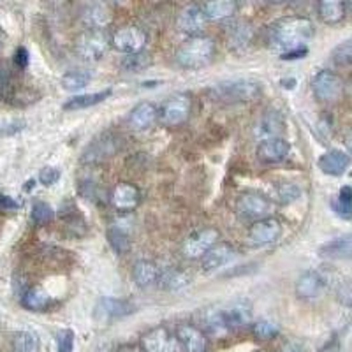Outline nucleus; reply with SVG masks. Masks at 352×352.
<instances>
[{"instance_id":"b1692460","label":"nucleus","mask_w":352,"mask_h":352,"mask_svg":"<svg viewBox=\"0 0 352 352\" xmlns=\"http://www.w3.org/2000/svg\"><path fill=\"white\" fill-rule=\"evenodd\" d=\"M224 314L229 331L231 329H241L245 326H248V322L252 319V307L247 301H236V303H232L228 308H224Z\"/></svg>"},{"instance_id":"58836bf2","label":"nucleus","mask_w":352,"mask_h":352,"mask_svg":"<svg viewBox=\"0 0 352 352\" xmlns=\"http://www.w3.org/2000/svg\"><path fill=\"white\" fill-rule=\"evenodd\" d=\"M252 333L257 340H270V338L278 335V326L272 322V320H257L252 328Z\"/></svg>"},{"instance_id":"f8f14e48","label":"nucleus","mask_w":352,"mask_h":352,"mask_svg":"<svg viewBox=\"0 0 352 352\" xmlns=\"http://www.w3.org/2000/svg\"><path fill=\"white\" fill-rule=\"evenodd\" d=\"M282 232L280 222L273 217L256 220L248 229V240L254 245H270L278 240Z\"/></svg>"},{"instance_id":"dca6fc26","label":"nucleus","mask_w":352,"mask_h":352,"mask_svg":"<svg viewBox=\"0 0 352 352\" xmlns=\"http://www.w3.org/2000/svg\"><path fill=\"white\" fill-rule=\"evenodd\" d=\"M326 289L324 276L319 272H305L303 275L296 280L294 285V292L300 300H316L319 298Z\"/></svg>"},{"instance_id":"473e14b6","label":"nucleus","mask_w":352,"mask_h":352,"mask_svg":"<svg viewBox=\"0 0 352 352\" xmlns=\"http://www.w3.org/2000/svg\"><path fill=\"white\" fill-rule=\"evenodd\" d=\"M92 81V74L83 69H74V71L65 72L62 76V87L67 90V92H78V90H83L90 85Z\"/></svg>"},{"instance_id":"6e6552de","label":"nucleus","mask_w":352,"mask_h":352,"mask_svg":"<svg viewBox=\"0 0 352 352\" xmlns=\"http://www.w3.org/2000/svg\"><path fill=\"white\" fill-rule=\"evenodd\" d=\"M113 46L125 55L140 53L146 46V34L136 25H125L113 34Z\"/></svg>"},{"instance_id":"ea45409f","label":"nucleus","mask_w":352,"mask_h":352,"mask_svg":"<svg viewBox=\"0 0 352 352\" xmlns=\"http://www.w3.org/2000/svg\"><path fill=\"white\" fill-rule=\"evenodd\" d=\"M333 62L338 65H352V39L338 44L331 55Z\"/></svg>"},{"instance_id":"4c0bfd02","label":"nucleus","mask_w":352,"mask_h":352,"mask_svg":"<svg viewBox=\"0 0 352 352\" xmlns=\"http://www.w3.org/2000/svg\"><path fill=\"white\" fill-rule=\"evenodd\" d=\"M30 215H32V220L36 226H46L53 220L55 212H53V208L50 204L43 203V201H37V203H34L32 213H30Z\"/></svg>"},{"instance_id":"9d476101","label":"nucleus","mask_w":352,"mask_h":352,"mask_svg":"<svg viewBox=\"0 0 352 352\" xmlns=\"http://www.w3.org/2000/svg\"><path fill=\"white\" fill-rule=\"evenodd\" d=\"M116 150H118V143H116L115 138L111 134H100L85 148L81 162L83 164H100L106 159L115 155Z\"/></svg>"},{"instance_id":"de8ad7c7","label":"nucleus","mask_w":352,"mask_h":352,"mask_svg":"<svg viewBox=\"0 0 352 352\" xmlns=\"http://www.w3.org/2000/svg\"><path fill=\"white\" fill-rule=\"evenodd\" d=\"M308 53L307 46H301V48H296L292 50V52H287L282 55V58H285V60H292V58H300V56H305Z\"/></svg>"},{"instance_id":"e433bc0d","label":"nucleus","mask_w":352,"mask_h":352,"mask_svg":"<svg viewBox=\"0 0 352 352\" xmlns=\"http://www.w3.org/2000/svg\"><path fill=\"white\" fill-rule=\"evenodd\" d=\"M16 85L12 80V74L2 62H0V100L2 102H14L16 99Z\"/></svg>"},{"instance_id":"3c124183","label":"nucleus","mask_w":352,"mask_h":352,"mask_svg":"<svg viewBox=\"0 0 352 352\" xmlns=\"http://www.w3.org/2000/svg\"><path fill=\"white\" fill-rule=\"evenodd\" d=\"M345 146H347L349 152L352 153V132H351V134H349V136H347V140H345Z\"/></svg>"},{"instance_id":"c9c22d12","label":"nucleus","mask_w":352,"mask_h":352,"mask_svg":"<svg viewBox=\"0 0 352 352\" xmlns=\"http://www.w3.org/2000/svg\"><path fill=\"white\" fill-rule=\"evenodd\" d=\"M331 208L335 210L336 215L342 217V219H352V187L344 185V187L340 188V192L336 194V197L333 199Z\"/></svg>"},{"instance_id":"49530a36","label":"nucleus","mask_w":352,"mask_h":352,"mask_svg":"<svg viewBox=\"0 0 352 352\" xmlns=\"http://www.w3.org/2000/svg\"><path fill=\"white\" fill-rule=\"evenodd\" d=\"M20 208V204L12 197L6 196V194H0V212H14V210Z\"/></svg>"},{"instance_id":"2eb2a0df","label":"nucleus","mask_w":352,"mask_h":352,"mask_svg":"<svg viewBox=\"0 0 352 352\" xmlns=\"http://www.w3.org/2000/svg\"><path fill=\"white\" fill-rule=\"evenodd\" d=\"M204 23H206V16H204L203 8H199L197 4H188L182 8L178 18H176L178 28L188 36H197L203 30Z\"/></svg>"},{"instance_id":"423d86ee","label":"nucleus","mask_w":352,"mask_h":352,"mask_svg":"<svg viewBox=\"0 0 352 352\" xmlns=\"http://www.w3.org/2000/svg\"><path fill=\"white\" fill-rule=\"evenodd\" d=\"M136 308L132 307L129 301L118 300V298H100L94 308V319L100 324H108L113 320L124 319V317L134 314Z\"/></svg>"},{"instance_id":"9b49d317","label":"nucleus","mask_w":352,"mask_h":352,"mask_svg":"<svg viewBox=\"0 0 352 352\" xmlns=\"http://www.w3.org/2000/svg\"><path fill=\"white\" fill-rule=\"evenodd\" d=\"M190 108H192V100L187 94H178V96L171 97L162 108V122L169 127H176L188 120L190 115Z\"/></svg>"},{"instance_id":"a19ab883","label":"nucleus","mask_w":352,"mask_h":352,"mask_svg":"<svg viewBox=\"0 0 352 352\" xmlns=\"http://www.w3.org/2000/svg\"><path fill=\"white\" fill-rule=\"evenodd\" d=\"M150 62H152V58H150L148 55H144L143 52H140L129 55L127 58L122 62V65H124V69H127V71H141V69L148 67Z\"/></svg>"},{"instance_id":"603ef678","label":"nucleus","mask_w":352,"mask_h":352,"mask_svg":"<svg viewBox=\"0 0 352 352\" xmlns=\"http://www.w3.org/2000/svg\"><path fill=\"white\" fill-rule=\"evenodd\" d=\"M270 4H285V2H289V0H268Z\"/></svg>"},{"instance_id":"864d4df0","label":"nucleus","mask_w":352,"mask_h":352,"mask_svg":"<svg viewBox=\"0 0 352 352\" xmlns=\"http://www.w3.org/2000/svg\"><path fill=\"white\" fill-rule=\"evenodd\" d=\"M111 2H115V4H124L125 0H111Z\"/></svg>"},{"instance_id":"72a5a7b5","label":"nucleus","mask_w":352,"mask_h":352,"mask_svg":"<svg viewBox=\"0 0 352 352\" xmlns=\"http://www.w3.org/2000/svg\"><path fill=\"white\" fill-rule=\"evenodd\" d=\"M106 238H108L109 247L115 250L116 254H127L131 250V236H129V232L125 229L118 228V226H111L106 231Z\"/></svg>"},{"instance_id":"5fc2aeb1","label":"nucleus","mask_w":352,"mask_h":352,"mask_svg":"<svg viewBox=\"0 0 352 352\" xmlns=\"http://www.w3.org/2000/svg\"><path fill=\"white\" fill-rule=\"evenodd\" d=\"M2 41H4V36H2V30H0V48H2Z\"/></svg>"},{"instance_id":"c85d7f7f","label":"nucleus","mask_w":352,"mask_h":352,"mask_svg":"<svg viewBox=\"0 0 352 352\" xmlns=\"http://www.w3.org/2000/svg\"><path fill=\"white\" fill-rule=\"evenodd\" d=\"M111 88H104L99 92H90V94H81V96L72 97L64 104L65 111H78V109H88L94 106L102 104L109 96H111Z\"/></svg>"},{"instance_id":"a211bd4d","label":"nucleus","mask_w":352,"mask_h":352,"mask_svg":"<svg viewBox=\"0 0 352 352\" xmlns=\"http://www.w3.org/2000/svg\"><path fill=\"white\" fill-rule=\"evenodd\" d=\"M141 194L140 188L134 184H129V182H122V184L116 185L111 192V203L116 210H122V212H131L140 204Z\"/></svg>"},{"instance_id":"a18cd8bd","label":"nucleus","mask_w":352,"mask_h":352,"mask_svg":"<svg viewBox=\"0 0 352 352\" xmlns=\"http://www.w3.org/2000/svg\"><path fill=\"white\" fill-rule=\"evenodd\" d=\"M28 60H30V55H28V50L25 46H20L14 52V56H12V62L16 64V67L25 69L28 65Z\"/></svg>"},{"instance_id":"5701e85b","label":"nucleus","mask_w":352,"mask_h":352,"mask_svg":"<svg viewBox=\"0 0 352 352\" xmlns=\"http://www.w3.org/2000/svg\"><path fill=\"white\" fill-rule=\"evenodd\" d=\"M176 338L180 340L182 349L187 352H206V336L201 329L194 328L192 324H182L176 331Z\"/></svg>"},{"instance_id":"aec40b11","label":"nucleus","mask_w":352,"mask_h":352,"mask_svg":"<svg viewBox=\"0 0 352 352\" xmlns=\"http://www.w3.org/2000/svg\"><path fill=\"white\" fill-rule=\"evenodd\" d=\"M199 324L203 331H206L212 336H222L229 331L228 322H226L224 308L220 307L204 308L203 314L199 316Z\"/></svg>"},{"instance_id":"4468645a","label":"nucleus","mask_w":352,"mask_h":352,"mask_svg":"<svg viewBox=\"0 0 352 352\" xmlns=\"http://www.w3.org/2000/svg\"><path fill=\"white\" fill-rule=\"evenodd\" d=\"M217 241H219V232L215 229H203L185 241L184 254L188 259H197L208 252Z\"/></svg>"},{"instance_id":"c756f323","label":"nucleus","mask_w":352,"mask_h":352,"mask_svg":"<svg viewBox=\"0 0 352 352\" xmlns=\"http://www.w3.org/2000/svg\"><path fill=\"white\" fill-rule=\"evenodd\" d=\"M188 284H190V276L178 268L160 270L159 280H157V285H159L162 291L168 292L182 291V289L187 287Z\"/></svg>"},{"instance_id":"8fccbe9b","label":"nucleus","mask_w":352,"mask_h":352,"mask_svg":"<svg viewBox=\"0 0 352 352\" xmlns=\"http://www.w3.org/2000/svg\"><path fill=\"white\" fill-rule=\"evenodd\" d=\"M118 352H143V351H141V347H138V345H124V347L118 349Z\"/></svg>"},{"instance_id":"39448f33","label":"nucleus","mask_w":352,"mask_h":352,"mask_svg":"<svg viewBox=\"0 0 352 352\" xmlns=\"http://www.w3.org/2000/svg\"><path fill=\"white\" fill-rule=\"evenodd\" d=\"M108 52V37L99 28H92L76 39V53L87 62H97Z\"/></svg>"},{"instance_id":"6ab92c4d","label":"nucleus","mask_w":352,"mask_h":352,"mask_svg":"<svg viewBox=\"0 0 352 352\" xmlns=\"http://www.w3.org/2000/svg\"><path fill=\"white\" fill-rule=\"evenodd\" d=\"M236 257V250L229 243H215L208 252L201 257V266L204 272H215Z\"/></svg>"},{"instance_id":"6e6d98bb","label":"nucleus","mask_w":352,"mask_h":352,"mask_svg":"<svg viewBox=\"0 0 352 352\" xmlns=\"http://www.w3.org/2000/svg\"><path fill=\"white\" fill-rule=\"evenodd\" d=\"M347 9H351L352 11V0H347Z\"/></svg>"},{"instance_id":"ddd939ff","label":"nucleus","mask_w":352,"mask_h":352,"mask_svg":"<svg viewBox=\"0 0 352 352\" xmlns=\"http://www.w3.org/2000/svg\"><path fill=\"white\" fill-rule=\"evenodd\" d=\"M291 153V144L282 138H270L257 144V159L264 164H276L285 160Z\"/></svg>"},{"instance_id":"f3484780","label":"nucleus","mask_w":352,"mask_h":352,"mask_svg":"<svg viewBox=\"0 0 352 352\" xmlns=\"http://www.w3.org/2000/svg\"><path fill=\"white\" fill-rule=\"evenodd\" d=\"M319 256L326 261H349L352 259V232L326 241L319 247Z\"/></svg>"},{"instance_id":"4be33fe9","label":"nucleus","mask_w":352,"mask_h":352,"mask_svg":"<svg viewBox=\"0 0 352 352\" xmlns=\"http://www.w3.org/2000/svg\"><path fill=\"white\" fill-rule=\"evenodd\" d=\"M284 132V120L280 113L266 111L254 125V136L257 140H270V138H280Z\"/></svg>"},{"instance_id":"a878e982","label":"nucleus","mask_w":352,"mask_h":352,"mask_svg":"<svg viewBox=\"0 0 352 352\" xmlns=\"http://www.w3.org/2000/svg\"><path fill=\"white\" fill-rule=\"evenodd\" d=\"M160 270L157 268V264L152 263V261H138L132 268V278L136 282L138 287L141 289H148L152 285H157V280H159Z\"/></svg>"},{"instance_id":"0eeeda50","label":"nucleus","mask_w":352,"mask_h":352,"mask_svg":"<svg viewBox=\"0 0 352 352\" xmlns=\"http://www.w3.org/2000/svg\"><path fill=\"white\" fill-rule=\"evenodd\" d=\"M238 212L247 219L261 220L268 219L273 213V203L259 192H243L238 197Z\"/></svg>"},{"instance_id":"bb28decb","label":"nucleus","mask_w":352,"mask_h":352,"mask_svg":"<svg viewBox=\"0 0 352 352\" xmlns=\"http://www.w3.org/2000/svg\"><path fill=\"white\" fill-rule=\"evenodd\" d=\"M238 8V0H206L203 12L206 20L222 21L231 18Z\"/></svg>"},{"instance_id":"79ce46f5","label":"nucleus","mask_w":352,"mask_h":352,"mask_svg":"<svg viewBox=\"0 0 352 352\" xmlns=\"http://www.w3.org/2000/svg\"><path fill=\"white\" fill-rule=\"evenodd\" d=\"M301 190L298 185L294 184H282L278 185V199H280V203L287 204V203H292V201H296L298 197H300Z\"/></svg>"},{"instance_id":"37998d69","label":"nucleus","mask_w":352,"mask_h":352,"mask_svg":"<svg viewBox=\"0 0 352 352\" xmlns=\"http://www.w3.org/2000/svg\"><path fill=\"white\" fill-rule=\"evenodd\" d=\"M58 180H60V171H58L56 168L48 166V168L41 169L39 182L44 185V187H52V185H55Z\"/></svg>"},{"instance_id":"20e7f679","label":"nucleus","mask_w":352,"mask_h":352,"mask_svg":"<svg viewBox=\"0 0 352 352\" xmlns=\"http://www.w3.org/2000/svg\"><path fill=\"white\" fill-rule=\"evenodd\" d=\"M312 92L319 102H335L344 94V81L329 69H322L312 78Z\"/></svg>"},{"instance_id":"09e8293b","label":"nucleus","mask_w":352,"mask_h":352,"mask_svg":"<svg viewBox=\"0 0 352 352\" xmlns=\"http://www.w3.org/2000/svg\"><path fill=\"white\" fill-rule=\"evenodd\" d=\"M280 352H303V349L296 344H285L284 347H282Z\"/></svg>"},{"instance_id":"412c9836","label":"nucleus","mask_w":352,"mask_h":352,"mask_svg":"<svg viewBox=\"0 0 352 352\" xmlns=\"http://www.w3.org/2000/svg\"><path fill=\"white\" fill-rule=\"evenodd\" d=\"M317 166L324 175L328 176H342L351 166V157L342 150H329L322 153L317 160Z\"/></svg>"},{"instance_id":"f704fd0d","label":"nucleus","mask_w":352,"mask_h":352,"mask_svg":"<svg viewBox=\"0 0 352 352\" xmlns=\"http://www.w3.org/2000/svg\"><path fill=\"white\" fill-rule=\"evenodd\" d=\"M12 352H39V336L30 329H21L12 338Z\"/></svg>"},{"instance_id":"f257e3e1","label":"nucleus","mask_w":352,"mask_h":352,"mask_svg":"<svg viewBox=\"0 0 352 352\" xmlns=\"http://www.w3.org/2000/svg\"><path fill=\"white\" fill-rule=\"evenodd\" d=\"M314 23L303 16H287L276 20L268 30V44L282 55L292 50L307 46V41L314 37Z\"/></svg>"},{"instance_id":"7c9ffc66","label":"nucleus","mask_w":352,"mask_h":352,"mask_svg":"<svg viewBox=\"0 0 352 352\" xmlns=\"http://www.w3.org/2000/svg\"><path fill=\"white\" fill-rule=\"evenodd\" d=\"M21 305L32 312H43L52 305V296L48 292L41 287H30L25 291L23 298H21Z\"/></svg>"},{"instance_id":"c03bdc74","label":"nucleus","mask_w":352,"mask_h":352,"mask_svg":"<svg viewBox=\"0 0 352 352\" xmlns=\"http://www.w3.org/2000/svg\"><path fill=\"white\" fill-rule=\"evenodd\" d=\"M58 352H72L74 349V331L72 329H64L58 335Z\"/></svg>"},{"instance_id":"393cba45","label":"nucleus","mask_w":352,"mask_h":352,"mask_svg":"<svg viewBox=\"0 0 352 352\" xmlns=\"http://www.w3.org/2000/svg\"><path fill=\"white\" fill-rule=\"evenodd\" d=\"M157 120V108L152 102H141L132 109L127 116V122L132 131H144Z\"/></svg>"},{"instance_id":"7ed1b4c3","label":"nucleus","mask_w":352,"mask_h":352,"mask_svg":"<svg viewBox=\"0 0 352 352\" xmlns=\"http://www.w3.org/2000/svg\"><path fill=\"white\" fill-rule=\"evenodd\" d=\"M215 96L224 102H250L261 96V85L252 80L222 81L213 88Z\"/></svg>"},{"instance_id":"1a4fd4ad","label":"nucleus","mask_w":352,"mask_h":352,"mask_svg":"<svg viewBox=\"0 0 352 352\" xmlns=\"http://www.w3.org/2000/svg\"><path fill=\"white\" fill-rule=\"evenodd\" d=\"M140 347L143 352H182L180 340L164 328L152 329L143 335Z\"/></svg>"},{"instance_id":"f03ea898","label":"nucleus","mask_w":352,"mask_h":352,"mask_svg":"<svg viewBox=\"0 0 352 352\" xmlns=\"http://www.w3.org/2000/svg\"><path fill=\"white\" fill-rule=\"evenodd\" d=\"M215 55V43L208 36H190L176 50V62L185 69H201L208 65Z\"/></svg>"},{"instance_id":"cd10ccee","label":"nucleus","mask_w":352,"mask_h":352,"mask_svg":"<svg viewBox=\"0 0 352 352\" xmlns=\"http://www.w3.org/2000/svg\"><path fill=\"white\" fill-rule=\"evenodd\" d=\"M320 20L328 25L340 23L347 12V0H317Z\"/></svg>"},{"instance_id":"2f4dec72","label":"nucleus","mask_w":352,"mask_h":352,"mask_svg":"<svg viewBox=\"0 0 352 352\" xmlns=\"http://www.w3.org/2000/svg\"><path fill=\"white\" fill-rule=\"evenodd\" d=\"M252 27L247 23H236L229 28L228 32V46L234 52V50L247 48L250 41H252Z\"/></svg>"}]
</instances>
